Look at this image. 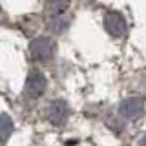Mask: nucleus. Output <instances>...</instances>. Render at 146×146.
<instances>
[{"instance_id": "obj_8", "label": "nucleus", "mask_w": 146, "mask_h": 146, "mask_svg": "<svg viewBox=\"0 0 146 146\" xmlns=\"http://www.w3.org/2000/svg\"><path fill=\"white\" fill-rule=\"evenodd\" d=\"M13 133V121L7 113H0V143H6Z\"/></svg>"}, {"instance_id": "obj_7", "label": "nucleus", "mask_w": 146, "mask_h": 146, "mask_svg": "<svg viewBox=\"0 0 146 146\" xmlns=\"http://www.w3.org/2000/svg\"><path fill=\"white\" fill-rule=\"evenodd\" d=\"M70 7V0H46V13L48 17L62 15Z\"/></svg>"}, {"instance_id": "obj_4", "label": "nucleus", "mask_w": 146, "mask_h": 146, "mask_svg": "<svg viewBox=\"0 0 146 146\" xmlns=\"http://www.w3.org/2000/svg\"><path fill=\"white\" fill-rule=\"evenodd\" d=\"M104 27L110 35L113 36H121L126 33V20L121 13H115V11H110L106 13L104 17Z\"/></svg>"}, {"instance_id": "obj_5", "label": "nucleus", "mask_w": 146, "mask_h": 146, "mask_svg": "<svg viewBox=\"0 0 146 146\" xmlns=\"http://www.w3.org/2000/svg\"><path fill=\"white\" fill-rule=\"evenodd\" d=\"M119 111H121V115L126 117V119H139L143 115L144 108H143V102H141L139 99H128V100H124V102L121 104Z\"/></svg>"}, {"instance_id": "obj_3", "label": "nucleus", "mask_w": 146, "mask_h": 146, "mask_svg": "<svg viewBox=\"0 0 146 146\" xmlns=\"http://www.w3.org/2000/svg\"><path fill=\"white\" fill-rule=\"evenodd\" d=\"M46 88H48V80H46V77L40 73L38 70H33L29 71V75H27V80H26V95L29 99H38L40 95H44Z\"/></svg>"}, {"instance_id": "obj_6", "label": "nucleus", "mask_w": 146, "mask_h": 146, "mask_svg": "<svg viewBox=\"0 0 146 146\" xmlns=\"http://www.w3.org/2000/svg\"><path fill=\"white\" fill-rule=\"evenodd\" d=\"M48 24H49V29L53 33H64L70 26V17L66 13L62 15H55V17H48Z\"/></svg>"}, {"instance_id": "obj_1", "label": "nucleus", "mask_w": 146, "mask_h": 146, "mask_svg": "<svg viewBox=\"0 0 146 146\" xmlns=\"http://www.w3.org/2000/svg\"><path fill=\"white\" fill-rule=\"evenodd\" d=\"M29 53L36 62H48L55 57V42L49 36H36L29 44Z\"/></svg>"}, {"instance_id": "obj_2", "label": "nucleus", "mask_w": 146, "mask_h": 146, "mask_svg": "<svg viewBox=\"0 0 146 146\" xmlns=\"http://www.w3.org/2000/svg\"><path fill=\"white\" fill-rule=\"evenodd\" d=\"M46 117L48 121L55 126H62L68 122V117H70V106H68L64 100L57 99V100H51L49 106L46 108Z\"/></svg>"}]
</instances>
